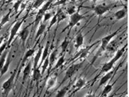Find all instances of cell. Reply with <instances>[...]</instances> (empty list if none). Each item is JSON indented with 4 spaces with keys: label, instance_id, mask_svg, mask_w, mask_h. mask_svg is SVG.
Masks as SVG:
<instances>
[{
    "label": "cell",
    "instance_id": "52a82bcc",
    "mask_svg": "<svg viewBox=\"0 0 129 97\" xmlns=\"http://www.w3.org/2000/svg\"><path fill=\"white\" fill-rule=\"evenodd\" d=\"M82 66V62L72 64L68 69V70L66 71V73H65V75H64V81L66 80V79H68L70 78H71L74 74H76V72H77L79 71V69L81 68Z\"/></svg>",
    "mask_w": 129,
    "mask_h": 97
},
{
    "label": "cell",
    "instance_id": "8d00e7d4",
    "mask_svg": "<svg viewBox=\"0 0 129 97\" xmlns=\"http://www.w3.org/2000/svg\"><path fill=\"white\" fill-rule=\"evenodd\" d=\"M66 2L67 0H59L56 2L55 3H54L53 4V7H56V6H59V5H64V4H66Z\"/></svg>",
    "mask_w": 129,
    "mask_h": 97
},
{
    "label": "cell",
    "instance_id": "d4e9b609",
    "mask_svg": "<svg viewBox=\"0 0 129 97\" xmlns=\"http://www.w3.org/2000/svg\"><path fill=\"white\" fill-rule=\"evenodd\" d=\"M113 86H114V84H106L105 86H104V89L102 91V96H107V94L109 93H110L111 91H112L113 89Z\"/></svg>",
    "mask_w": 129,
    "mask_h": 97
},
{
    "label": "cell",
    "instance_id": "74e56055",
    "mask_svg": "<svg viewBox=\"0 0 129 97\" xmlns=\"http://www.w3.org/2000/svg\"><path fill=\"white\" fill-rule=\"evenodd\" d=\"M7 47V42H5L4 43H3V44L0 47V56L4 52V51L6 49Z\"/></svg>",
    "mask_w": 129,
    "mask_h": 97
},
{
    "label": "cell",
    "instance_id": "cb8c5ba5",
    "mask_svg": "<svg viewBox=\"0 0 129 97\" xmlns=\"http://www.w3.org/2000/svg\"><path fill=\"white\" fill-rule=\"evenodd\" d=\"M56 14H57V24L60 23V22L63 21V20H65V19L67 18V14H66L63 11H62V9H60V8L57 9Z\"/></svg>",
    "mask_w": 129,
    "mask_h": 97
},
{
    "label": "cell",
    "instance_id": "5b68a950",
    "mask_svg": "<svg viewBox=\"0 0 129 97\" xmlns=\"http://www.w3.org/2000/svg\"><path fill=\"white\" fill-rule=\"evenodd\" d=\"M98 42H96L93 43V44H91V45H89V46L87 47L86 48L82 49L80 51L79 53H77V54L76 56H75L74 57V59H73V60H82V59L84 60V59L87 58V56H88V54L90 53L91 49L94 47L95 45H96V44Z\"/></svg>",
    "mask_w": 129,
    "mask_h": 97
},
{
    "label": "cell",
    "instance_id": "f1b7e54d",
    "mask_svg": "<svg viewBox=\"0 0 129 97\" xmlns=\"http://www.w3.org/2000/svg\"><path fill=\"white\" fill-rule=\"evenodd\" d=\"M64 57H65V54H64H64H62V56H61L59 58V59L57 60V63H56V64H55V67H54V69H57L61 67V66L64 64V61H65Z\"/></svg>",
    "mask_w": 129,
    "mask_h": 97
},
{
    "label": "cell",
    "instance_id": "e575fe53",
    "mask_svg": "<svg viewBox=\"0 0 129 97\" xmlns=\"http://www.w3.org/2000/svg\"><path fill=\"white\" fill-rule=\"evenodd\" d=\"M57 14H55V15L53 16V18H52V20H51V21H50V23L49 24V27H48V31L50 30V29L52 28V27H53V25L57 23Z\"/></svg>",
    "mask_w": 129,
    "mask_h": 97
},
{
    "label": "cell",
    "instance_id": "f35d334b",
    "mask_svg": "<svg viewBox=\"0 0 129 97\" xmlns=\"http://www.w3.org/2000/svg\"><path fill=\"white\" fill-rule=\"evenodd\" d=\"M4 38H5V36H1V37H0V45H1V44H2L3 41H4Z\"/></svg>",
    "mask_w": 129,
    "mask_h": 97
},
{
    "label": "cell",
    "instance_id": "3957f363",
    "mask_svg": "<svg viewBox=\"0 0 129 97\" xmlns=\"http://www.w3.org/2000/svg\"><path fill=\"white\" fill-rule=\"evenodd\" d=\"M84 19H85V16L80 14V10H77L76 12H75L74 14L70 15L68 25L65 28H64V29L62 31V33L64 32L66 29H69L70 31L75 25H77L80 22H81L82 20H84Z\"/></svg>",
    "mask_w": 129,
    "mask_h": 97
},
{
    "label": "cell",
    "instance_id": "1f68e13d",
    "mask_svg": "<svg viewBox=\"0 0 129 97\" xmlns=\"http://www.w3.org/2000/svg\"><path fill=\"white\" fill-rule=\"evenodd\" d=\"M23 0H18L17 2H16L14 4V6H13V9H14L15 11V13H18L19 12V7L21 6V4H22V2Z\"/></svg>",
    "mask_w": 129,
    "mask_h": 97
},
{
    "label": "cell",
    "instance_id": "8fae6325",
    "mask_svg": "<svg viewBox=\"0 0 129 97\" xmlns=\"http://www.w3.org/2000/svg\"><path fill=\"white\" fill-rule=\"evenodd\" d=\"M113 74H114V71H107L105 75H104L102 79H100V81H99V86H101L104 85V84H106L107 82H109V80H110L111 77H112V76H113Z\"/></svg>",
    "mask_w": 129,
    "mask_h": 97
},
{
    "label": "cell",
    "instance_id": "9a60e30c",
    "mask_svg": "<svg viewBox=\"0 0 129 97\" xmlns=\"http://www.w3.org/2000/svg\"><path fill=\"white\" fill-rule=\"evenodd\" d=\"M39 24H39V27H38V30L36 31V36H35V39H36V40L38 39V38H39V37L44 33V31H46V27H47L46 23H43L42 21H41V22Z\"/></svg>",
    "mask_w": 129,
    "mask_h": 97
},
{
    "label": "cell",
    "instance_id": "5bb4252c",
    "mask_svg": "<svg viewBox=\"0 0 129 97\" xmlns=\"http://www.w3.org/2000/svg\"><path fill=\"white\" fill-rule=\"evenodd\" d=\"M84 44V35L82 32H80L75 37V47L76 49H78L80 47H81Z\"/></svg>",
    "mask_w": 129,
    "mask_h": 97
},
{
    "label": "cell",
    "instance_id": "ffe728a7",
    "mask_svg": "<svg viewBox=\"0 0 129 97\" xmlns=\"http://www.w3.org/2000/svg\"><path fill=\"white\" fill-rule=\"evenodd\" d=\"M126 14H127L126 9H122L114 13V17L116 20H121L125 17Z\"/></svg>",
    "mask_w": 129,
    "mask_h": 97
},
{
    "label": "cell",
    "instance_id": "4fadbf2b",
    "mask_svg": "<svg viewBox=\"0 0 129 97\" xmlns=\"http://www.w3.org/2000/svg\"><path fill=\"white\" fill-rule=\"evenodd\" d=\"M31 69H32V62H31V61H29L28 64L25 66L23 69V83L25 82V80L28 78V76L30 75Z\"/></svg>",
    "mask_w": 129,
    "mask_h": 97
},
{
    "label": "cell",
    "instance_id": "ba28073f",
    "mask_svg": "<svg viewBox=\"0 0 129 97\" xmlns=\"http://www.w3.org/2000/svg\"><path fill=\"white\" fill-rule=\"evenodd\" d=\"M110 7L111 6H108L106 4H98V5L95 6L94 8V12L99 17H100V16L104 15L105 13L109 12L110 10Z\"/></svg>",
    "mask_w": 129,
    "mask_h": 97
},
{
    "label": "cell",
    "instance_id": "603a6c76",
    "mask_svg": "<svg viewBox=\"0 0 129 97\" xmlns=\"http://www.w3.org/2000/svg\"><path fill=\"white\" fill-rule=\"evenodd\" d=\"M53 0H49L48 2H47L46 4H44V5L39 9V11H38V12L37 13V14H39V15H41L43 16L44 13L46 12H47V10L48 9V8H49L51 4L53 3Z\"/></svg>",
    "mask_w": 129,
    "mask_h": 97
},
{
    "label": "cell",
    "instance_id": "30bf717a",
    "mask_svg": "<svg viewBox=\"0 0 129 97\" xmlns=\"http://www.w3.org/2000/svg\"><path fill=\"white\" fill-rule=\"evenodd\" d=\"M28 35H29L28 26H27L26 27L23 28L21 31L19 32V36L21 40L23 47H25V46H26V40L28 39Z\"/></svg>",
    "mask_w": 129,
    "mask_h": 97
},
{
    "label": "cell",
    "instance_id": "b9f144b4",
    "mask_svg": "<svg viewBox=\"0 0 129 97\" xmlns=\"http://www.w3.org/2000/svg\"><path fill=\"white\" fill-rule=\"evenodd\" d=\"M89 1H92V2H96V0H89Z\"/></svg>",
    "mask_w": 129,
    "mask_h": 97
},
{
    "label": "cell",
    "instance_id": "8992f818",
    "mask_svg": "<svg viewBox=\"0 0 129 97\" xmlns=\"http://www.w3.org/2000/svg\"><path fill=\"white\" fill-rule=\"evenodd\" d=\"M119 30H120V29H118V30L115 31L114 32H113V33L110 34L106 35V36L103 37L102 39V40H101L102 44H101V48H100V49H100V53H102V51L106 50V49L107 48V47L109 46V42H111V40L113 39L116 35L117 34L118 32L119 31Z\"/></svg>",
    "mask_w": 129,
    "mask_h": 97
},
{
    "label": "cell",
    "instance_id": "ac0fdd59",
    "mask_svg": "<svg viewBox=\"0 0 129 97\" xmlns=\"http://www.w3.org/2000/svg\"><path fill=\"white\" fill-rule=\"evenodd\" d=\"M42 52H43V48L42 47H40L39 49H38V52H37V54L36 55L34 56V61H33V62H34V69H36L37 67H38V62H39V61H40V59L41 57V55H42Z\"/></svg>",
    "mask_w": 129,
    "mask_h": 97
},
{
    "label": "cell",
    "instance_id": "484cf974",
    "mask_svg": "<svg viewBox=\"0 0 129 97\" xmlns=\"http://www.w3.org/2000/svg\"><path fill=\"white\" fill-rule=\"evenodd\" d=\"M11 13H12V10H10L9 12H8L6 15L3 16V18L1 20V22H0V28L2 27H3L4 24H6L8 23L10 20V15H11Z\"/></svg>",
    "mask_w": 129,
    "mask_h": 97
},
{
    "label": "cell",
    "instance_id": "d6986e66",
    "mask_svg": "<svg viewBox=\"0 0 129 97\" xmlns=\"http://www.w3.org/2000/svg\"><path fill=\"white\" fill-rule=\"evenodd\" d=\"M57 82V74H55V75L54 74L53 76L50 78L47 81V90L50 89L51 88L54 87Z\"/></svg>",
    "mask_w": 129,
    "mask_h": 97
},
{
    "label": "cell",
    "instance_id": "2e32d148",
    "mask_svg": "<svg viewBox=\"0 0 129 97\" xmlns=\"http://www.w3.org/2000/svg\"><path fill=\"white\" fill-rule=\"evenodd\" d=\"M42 74L41 69H40V67H37L36 69H33V81L36 82L37 86L38 85V82L41 79Z\"/></svg>",
    "mask_w": 129,
    "mask_h": 97
},
{
    "label": "cell",
    "instance_id": "7402d4cb",
    "mask_svg": "<svg viewBox=\"0 0 129 97\" xmlns=\"http://www.w3.org/2000/svg\"><path fill=\"white\" fill-rule=\"evenodd\" d=\"M57 49H55V50L53 51V52L50 54V57L48 56V59H49V70H48V72L50 71V70L51 69V67L53 66V65L54 64V63L55 62V60H56V59H57Z\"/></svg>",
    "mask_w": 129,
    "mask_h": 97
},
{
    "label": "cell",
    "instance_id": "836d02e7",
    "mask_svg": "<svg viewBox=\"0 0 129 97\" xmlns=\"http://www.w3.org/2000/svg\"><path fill=\"white\" fill-rule=\"evenodd\" d=\"M44 2H45V0H36L32 7L34 9H38L41 6H42V4L44 3Z\"/></svg>",
    "mask_w": 129,
    "mask_h": 97
},
{
    "label": "cell",
    "instance_id": "6da1fadb",
    "mask_svg": "<svg viewBox=\"0 0 129 97\" xmlns=\"http://www.w3.org/2000/svg\"><path fill=\"white\" fill-rule=\"evenodd\" d=\"M127 46H128L127 44H125L123 47H122L121 49H120L119 50L117 51L116 54L114 55V57L111 59L109 62L106 63V64H104L103 65V66L102 67V69H101V73H106L107 71L112 69V68L114 67V65L115 64V63L118 60H119L121 58L123 54H124V52L126 50Z\"/></svg>",
    "mask_w": 129,
    "mask_h": 97
},
{
    "label": "cell",
    "instance_id": "ab89813d",
    "mask_svg": "<svg viewBox=\"0 0 129 97\" xmlns=\"http://www.w3.org/2000/svg\"><path fill=\"white\" fill-rule=\"evenodd\" d=\"M13 1H14V0H7V1L6 2V3H7V4H9V3L12 2Z\"/></svg>",
    "mask_w": 129,
    "mask_h": 97
},
{
    "label": "cell",
    "instance_id": "7a4b0ae2",
    "mask_svg": "<svg viewBox=\"0 0 129 97\" xmlns=\"http://www.w3.org/2000/svg\"><path fill=\"white\" fill-rule=\"evenodd\" d=\"M16 72H17V69H15L13 71L11 76L9 78L6 82L3 83V84L2 86L3 96H7L8 94L13 89V87L14 86V79H15Z\"/></svg>",
    "mask_w": 129,
    "mask_h": 97
},
{
    "label": "cell",
    "instance_id": "60d3db41",
    "mask_svg": "<svg viewBox=\"0 0 129 97\" xmlns=\"http://www.w3.org/2000/svg\"><path fill=\"white\" fill-rule=\"evenodd\" d=\"M70 2H75L76 0H70Z\"/></svg>",
    "mask_w": 129,
    "mask_h": 97
},
{
    "label": "cell",
    "instance_id": "4dcf8cb0",
    "mask_svg": "<svg viewBox=\"0 0 129 97\" xmlns=\"http://www.w3.org/2000/svg\"><path fill=\"white\" fill-rule=\"evenodd\" d=\"M49 66V59H48V56L47 57V58L44 60V62H43V64H41V67H42L41 69V74H43L45 73V71H46V70L48 69V67Z\"/></svg>",
    "mask_w": 129,
    "mask_h": 97
},
{
    "label": "cell",
    "instance_id": "d590c367",
    "mask_svg": "<svg viewBox=\"0 0 129 97\" xmlns=\"http://www.w3.org/2000/svg\"><path fill=\"white\" fill-rule=\"evenodd\" d=\"M77 12V9L75 7V6H70L67 9V14L69 15H71L72 14H74L75 12Z\"/></svg>",
    "mask_w": 129,
    "mask_h": 97
},
{
    "label": "cell",
    "instance_id": "7c38bea8",
    "mask_svg": "<svg viewBox=\"0 0 129 97\" xmlns=\"http://www.w3.org/2000/svg\"><path fill=\"white\" fill-rule=\"evenodd\" d=\"M34 53H35L34 48H33V49H29L28 50L26 51V52L25 53V54H24V56H23V59H22V62H21V66H20V68H21V69L24 66V64H25V63L26 62L27 60L30 58V57H31V56H34Z\"/></svg>",
    "mask_w": 129,
    "mask_h": 97
},
{
    "label": "cell",
    "instance_id": "d6a6232c",
    "mask_svg": "<svg viewBox=\"0 0 129 97\" xmlns=\"http://www.w3.org/2000/svg\"><path fill=\"white\" fill-rule=\"evenodd\" d=\"M43 20L42 21L43 23H46V22L48 20H49L51 17H52V13L51 12H46L44 13L43 14Z\"/></svg>",
    "mask_w": 129,
    "mask_h": 97
},
{
    "label": "cell",
    "instance_id": "4316f807",
    "mask_svg": "<svg viewBox=\"0 0 129 97\" xmlns=\"http://www.w3.org/2000/svg\"><path fill=\"white\" fill-rule=\"evenodd\" d=\"M69 43H70V41H69L68 37H65L60 44V48L61 49H62V54H64V52L66 51V49H67V48H68L69 45Z\"/></svg>",
    "mask_w": 129,
    "mask_h": 97
},
{
    "label": "cell",
    "instance_id": "83f0119b",
    "mask_svg": "<svg viewBox=\"0 0 129 97\" xmlns=\"http://www.w3.org/2000/svg\"><path fill=\"white\" fill-rule=\"evenodd\" d=\"M69 89H70V85L67 86H64L62 89H61L60 90H59L57 91V94H56V97H63L65 96V94L67 93V92L68 91Z\"/></svg>",
    "mask_w": 129,
    "mask_h": 97
},
{
    "label": "cell",
    "instance_id": "9c48e42d",
    "mask_svg": "<svg viewBox=\"0 0 129 97\" xmlns=\"http://www.w3.org/2000/svg\"><path fill=\"white\" fill-rule=\"evenodd\" d=\"M12 54L9 53V54H7V59H6V61L5 63L4 64V65L2 66V68L0 69V76H2L4 74H6L7 72L8 69L9 68V66L12 63Z\"/></svg>",
    "mask_w": 129,
    "mask_h": 97
},
{
    "label": "cell",
    "instance_id": "f546056e",
    "mask_svg": "<svg viewBox=\"0 0 129 97\" xmlns=\"http://www.w3.org/2000/svg\"><path fill=\"white\" fill-rule=\"evenodd\" d=\"M8 54V51L7 49H5L4 51V52L1 54L0 56V69L2 68V66L4 65V64L5 63V61H6V59H7V56Z\"/></svg>",
    "mask_w": 129,
    "mask_h": 97
},
{
    "label": "cell",
    "instance_id": "44dd1931",
    "mask_svg": "<svg viewBox=\"0 0 129 97\" xmlns=\"http://www.w3.org/2000/svg\"><path fill=\"white\" fill-rule=\"evenodd\" d=\"M49 47H50V42H47L46 47H45V48H44V50L43 51V52H42L41 62L40 66H38V67H40V68H41V64H43V62H44V60H45V59L48 56V49H49Z\"/></svg>",
    "mask_w": 129,
    "mask_h": 97
},
{
    "label": "cell",
    "instance_id": "e0dca14e",
    "mask_svg": "<svg viewBox=\"0 0 129 97\" xmlns=\"http://www.w3.org/2000/svg\"><path fill=\"white\" fill-rule=\"evenodd\" d=\"M86 85V80L84 78L80 77L77 79V81L75 84V91L74 92H76L77 91H80L82 88H83L84 86Z\"/></svg>",
    "mask_w": 129,
    "mask_h": 97
},
{
    "label": "cell",
    "instance_id": "277c9868",
    "mask_svg": "<svg viewBox=\"0 0 129 97\" xmlns=\"http://www.w3.org/2000/svg\"><path fill=\"white\" fill-rule=\"evenodd\" d=\"M24 20H25V18H23V19H21V20L17 21V22L14 24V25L12 27V29H11V31H10V36H9V39H8L7 41V46H10V45H11V44H12V42H13V40L14 39V37L16 36V35L17 34L19 29L21 28L22 24L23 23Z\"/></svg>",
    "mask_w": 129,
    "mask_h": 97
}]
</instances>
